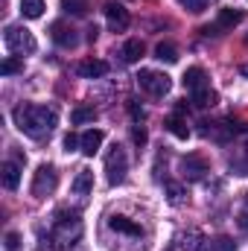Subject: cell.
<instances>
[{"instance_id": "obj_1", "label": "cell", "mask_w": 248, "mask_h": 251, "mask_svg": "<svg viewBox=\"0 0 248 251\" xmlns=\"http://www.w3.org/2000/svg\"><path fill=\"white\" fill-rule=\"evenodd\" d=\"M12 120H15V126H18V131H24L26 137L44 140V137H50V131L56 128L59 114H56V108L26 102V105H18V108L12 111Z\"/></svg>"}, {"instance_id": "obj_2", "label": "cell", "mask_w": 248, "mask_h": 251, "mask_svg": "<svg viewBox=\"0 0 248 251\" xmlns=\"http://www.w3.org/2000/svg\"><path fill=\"white\" fill-rule=\"evenodd\" d=\"M79 234H82V222H79V213L76 210H59L56 213V243L67 249V246H73V240H79Z\"/></svg>"}, {"instance_id": "obj_3", "label": "cell", "mask_w": 248, "mask_h": 251, "mask_svg": "<svg viewBox=\"0 0 248 251\" xmlns=\"http://www.w3.org/2000/svg\"><path fill=\"white\" fill-rule=\"evenodd\" d=\"M3 41H6V47H9V53H15V56H29V53H35V38H32V32L29 29H24V26H6V32H3Z\"/></svg>"}, {"instance_id": "obj_4", "label": "cell", "mask_w": 248, "mask_h": 251, "mask_svg": "<svg viewBox=\"0 0 248 251\" xmlns=\"http://www.w3.org/2000/svg\"><path fill=\"white\" fill-rule=\"evenodd\" d=\"M105 173H108V184H111V187L123 184L125 173H128V158H125V149L120 143H114L111 152L105 155Z\"/></svg>"}, {"instance_id": "obj_5", "label": "cell", "mask_w": 248, "mask_h": 251, "mask_svg": "<svg viewBox=\"0 0 248 251\" xmlns=\"http://www.w3.org/2000/svg\"><path fill=\"white\" fill-rule=\"evenodd\" d=\"M59 184V173H56V167L53 164H41L38 170H35V176H32V196L35 199H47L53 190Z\"/></svg>"}, {"instance_id": "obj_6", "label": "cell", "mask_w": 248, "mask_h": 251, "mask_svg": "<svg viewBox=\"0 0 248 251\" xmlns=\"http://www.w3.org/2000/svg\"><path fill=\"white\" fill-rule=\"evenodd\" d=\"M137 82H140V88H143L146 94H152V97H167L170 88H173V82H170L167 73H158V70H149V67L137 73Z\"/></svg>"}, {"instance_id": "obj_7", "label": "cell", "mask_w": 248, "mask_h": 251, "mask_svg": "<svg viewBox=\"0 0 248 251\" xmlns=\"http://www.w3.org/2000/svg\"><path fill=\"white\" fill-rule=\"evenodd\" d=\"M181 170H184V178H190V181H201L204 173H207V161H204L201 155H187L184 161H181Z\"/></svg>"}, {"instance_id": "obj_8", "label": "cell", "mask_w": 248, "mask_h": 251, "mask_svg": "<svg viewBox=\"0 0 248 251\" xmlns=\"http://www.w3.org/2000/svg\"><path fill=\"white\" fill-rule=\"evenodd\" d=\"M50 35H53V41H56L59 47H64V50H70V47H76V44H79L76 32H73L67 24H62V21H56V24L50 26Z\"/></svg>"}, {"instance_id": "obj_9", "label": "cell", "mask_w": 248, "mask_h": 251, "mask_svg": "<svg viewBox=\"0 0 248 251\" xmlns=\"http://www.w3.org/2000/svg\"><path fill=\"white\" fill-rule=\"evenodd\" d=\"M105 18H108V26L114 32H123L125 26H128V12H125L120 3H108L105 6Z\"/></svg>"}, {"instance_id": "obj_10", "label": "cell", "mask_w": 248, "mask_h": 251, "mask_svg": "<svg viewBox=\"0 0 248 251\" xmlns=\"http://www.w3.org/2000/svg\"><path fill=\"white\" fill-rule=\"evenodd\" d=\"M108 228L117 231V234H125V237H140V234H143L140 225H134L128 216H111V219H108Z\"/></svg>"}, {"instance_id": "obj_11", "label": "cell", "mask_w": 248, "mask_h": 251, "mask_svg": "<svg viewBox=\"0 0 248 251\" xmlns=\"http://www.w3.org/2000/svg\"><path fill=\"white\" fill-rule=\"evenodd\" d=\"M76 73L85 76V79H99V76L108 73V64L99 62V59H88V62H82L79 67H76Z\"/></svg>"}, {"instance_id": "obj_12", "label": "cell", "mask_w": 248, "mask_h": 251, "mask_svg": "<svg viewBox=\"0 0 248 251\" xmlns=\"http://www.w3.org/2000/svg\"><path fill=\"white\" fill-rule=\"evenodd\" d=\"M184 88L187 91H201V88H207V76H204V70L201 67H187V73H184Z\"/></svg>"}, {"instance_id": "obj_13", "label": "cell", "mask_w": 248, "mask_h": 251, "mask_svg": "<svg viewBox=\"0 0 248 251\" xmlns=\"http://www.w3.org/2000/svg\"><path fill=\"white\" fill-rule=\"evenodd\" d=\"M102 140H105V134H102L99 128H88V131L82 134V152H85V155H97L99 146H102Z\"/></svg>"}, {"instance_id": "obj_14", "label": "cell", "mask_w": 248, "mask_h": 251, "mask_svg": "<svg viewBox=\"0 0 248 251\" xmlns=\"http://www.w3.org/2000/svg\"><path fill=\"white\" fill-rule=\"evenodd\" d=\"M0 176H3V187L6 190H18V184H21V164L6 161L3 170H0Z\"/></svg>"}, {"instance_id": "obj_15", "label": "cell", "mask_w": 248, "mask_h": 251, "mask_svg": "<svg viewBox=\"0 0 248 251\" xmlns=\"http://www.w3.org/2000/svg\"><path fill=\"white\" fill-rule=\"evenodd\" d=\"M70 190H73L76 196H88V193L94 190V173H91V170H79L76 178H73V184H70Z\"/></svg>"}, {"instance_id": "obj_16", "label": "cell", "mask_w": 248, "mask_h": 251, "mask_svg": "<svg viewBox=\"0 0 248 251\" xmlns=\"http://www.w3.org/2000/svg\"><path fill=\"white\" fill-rule=\"evenodd\" d=\"M155 59H158V62H167V64H175L178 62V47L170 44V41H161V44L155 47Z\"/></svg>"}, {"instance_id": "obj_17", "label": "cell", "mask_w": 248, "mask_h": 251, "mask_svg": "<svg viewBox=\"0 0 248 251\" xmlns=\"http://www.w3.org/2000/svg\"><path fill=\"white\" fill-rule=\"evenodd\" d=\"M94 120H97V111H94V108H88V105H79V108H73V114H70V123H73V126L94 123Z\"/></svg>"}, {"instance_id": "obj_18", "label": "cell", "mask_w": 248, "mask_h": 251, "mask_svg": "<svg viewBox=\"0 0 248 251\" xmlns=\"http://www.w3.org/2000/svg\"><path fill=\"white\" fill-rule=\"evenodd\" d=\"M140 56H143V41H140V38L125 41V47H123V59L125 62H140Z\"/></svg>"}, {"instance_id": "obj_19", "label": "cell", "mask_w": 248, "mask_h": 251, "mask_svg": "<svg viewBox=\"0 0 248 251\" xmlns=\"http://www.w3.org/2000/svg\"><path fill=\"white\" fill-rule=\"evenodd\" d=\"M240 21H243V12L222 9V12H219V24H216V26H219V29H231V26H237Z\"/></svg>"}, {"instance_id": "obj_20", "label": "cell", "mask_w": 248, "mask_h": 251, "mask_svg": "<svg viewBox=\"0 0 248 251\" xmlns=\"http://www.w3.org/2000/svg\"><path fill=\"white\" fill-rule=\"evenodd\" d=\"M21 15L24 18H41L44 15V0H21Z\"/></svg>"}, {"instance_id": "obj_21", "label": "cell", "mask_w": 248, "mask_h": 251, "mask_svg": "<svg viewBox=\"0 0 248 251\" xmlns=\"http://www.w3.org/2000/svg\"><path fill=\"white\" fill-rule=\"evenodd\" d=\"M167 128L178 137V140H187L190 137V128H187V123L178 117V114H173V117H167Z\"/></svg>"}, {"instance_id": "obj_22", "label": "cell", "mask_w": 248, "mask_h": 251, "mask_svg": "<svg viewBox=\"0 0 248 251\" xmlns=\"http://www.w3.org/2000/svg\"><path fill=\"white\" fill-rule=\"evenodd\" d=\"M184 249L187 251H207L210 246H207V240H204L198 231H190V234L184 237Z\"/></svg>"}, {"instance_id": "obj_23", "label": "cell", "mask_w": 248, "mask_h": 251, "mask_svg": "<svg viewBox=\"0 0 248 251\" xmlns=\"http://www.w3.org/2000/svg\"><path fill=\"white\" fill-rule=\"evenodd\" d=\"M193 105H198V108H210V105H216V94H213L210 88H201V91L193 94Z\"/></svg>"}, {"instance_id": "obj_24", "label": "cell", "mask_w": 248, "mask_h": 251, "mask_svg": "<svg viewBox=\"0 0 248 251\" xmlns=\"http://www.w3.org/2000/svg\"><path fill=\"white\" fill-rule=\"evenodd\" d=\"M62 9L67 12V15L85 18V15H88V0H62Z\"/></svg>"}, {"instance_id": "obj_25", "label": "cell", "mask_w": 248, "mask_h": 251, "mask_svg": "<svg viewBox=\"0 0 248 251\" xmlns=\"http://www.w3.org/2000/svg\"><path fill=\"white\" fill-rule=\"evenodd\" d=\"M21 70H24V59H21V56H9L6 62L0 64V73H3V76H12V73H21Z\"/></svg>"}, {"instance_id": "obj_26", "label": "cell", "mask_w": 248, "mask_h": 251, "mask_svg": "<svg viewBox=\"0 0 248 251\" xmlns=\"http://www.w3.org/2000/svg\"><path fill=\"white\" fill-rule=\"evenodd\" d=\"M178 3L184 6L187 12H193V15H198V12L207 9V0H178Z\"/></svg>"}, {"instance_id": "obj_27", "label": "cell", "mask_w": 248, "mask_h": 251, "mask_svg": "<svg viewBox=\"0 0 248 251\" xmlns=\"http://www.w3.org/2000/svg\"><path fill=\"white\" fill-rule=\"evenodd\" d=\"M76 149H82V137H76L73 131H67L64 134V152H76Z\"/></svg>"}, {"instance_id": "obj_28", "label": "cell", "mask_w": 248, "mask_h": 251, "mask_svg": "<svg viewBox=\"0 0 248 251\" xmlns=\"http://www.w3.org/2000/svg\"><path fill=\"white\" fill-rule=\"evenodd\" d=\"M167 193H170L173 204H184V190L178 187V184H167Z\"/></svg>"}, {"instance_id": "obj_29", "label": "cell", "mask_w": 248, "mask_h": 251, "mask_svg": "<svg viewBox=\"0 0 248 251\" xmlns=\"http://www.w3.org/2000/svg\"><path fill=\"white\" fill-rule=\"evenodd\" d=\"M18 246H21V234L9 231V234H6V251H18Z\"/></svg>"}, {"instance_id": "obj_30", "label": "cell", "mask_w": 248, "mask_h": 251, "mask_svg": "<svg viewBox=\"0 0 248 251\" xmlns=\"http://www.w3.org/2000/svg\"><path fill=\"white\" fill-rule=\"evenodd\" d=\"M234 246H237V243H231L228 237H219V240L213 243V249L216 251H234Z\"/></svg>"}, {"instance_id": "obj_31", "label": "cell", "mask_w": 248, "mask_h": 251, "mask_svg": "<svg viewBox=\"0 0 248 251\" xmlns=\"http://www.w3.org/2000/svg\"><path fill=\"white\" fill-rule=\"evenodd\" d=\"M128 114H131V117H134V120H137V123H140V120H143V108H140V105H137V102H134V100H128Z\"/></svg>"}, {"instance_id": "obj_32", "label": "cell", "mask_w": 248, "mask_h": 251, "mask_svg": "<svg viewBox=\"0 0 248 251\" xmlns=\"http://www.w3.org/2000/svg\"><path fill=\"white\" fill-rule=\"evenodd\" d=\"M131 137H134V143H137V146H143V143H146V131H143L140 126H134V131H131Z\"/></svg>"}, {"instance_id": "obj_33", "label": "cell", "mask_w": 248, "mask_h": 251, "mask_svg": "<svg viewBox=\"0 0 248 251\" xmlns=\"http://www.w3.org/2000/svg\"><path fill=\"white\" fill-rule=\"evenodd\" d=\"M240 228H248V210L246 213H240Z\"/></svg>"}, {"instance_id": "obj_34", "label": "cell", "mask_w": 248, "mask_h": 251, "mask_svg": "<svg viewBox=\"0 0 248 251\" xmlns=\"http://www.w3.org/2000/svg\"><path fill=\"white\" fill-rule=\"evenodd\" d=\"M240 73H243V76L248 79V62H246V64H240Z\"/></svg>"}]
</instances>
